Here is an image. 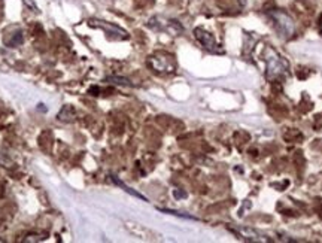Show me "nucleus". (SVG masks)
<instances>
[{
  "instance_id": "nucleus-8",
  "label": "nucleus",
  "mask_w": 322,
  "mask_h": 243,
  "mask_svg": "<svg viewBox=\"0 0 322 243\" xmlns=\"http://www.w3.org/2000/svg\"><path fill=\"white\" fill-rule=\"evenodd\" d=\"M112 181H113V182H115L116 185H119L121 188L126 189L127 192H130V194H133L134 197H139V198H142V200H145V201H146V198H145V197H143L142 194H139V192H136V191H133V189H132V188H129V187H126V185H124V184H123V182H121L119 179H116L115 176H112Z\"/></svg>"
},
{
  "instance_id": "nucleus-5",
  "label": "nucleus",
  "mask_w": 322,
  "mask_h": 243,
  "mask_svg": "<svg viewBox=\"0 0 322 243\" xmlns=\"http://www.w3.org/2000/svg\"><path fill=\"white\" fill-rule=\"evenodd\" d=\"M90 24H91V26H94V27H99V28H102V30H105L107 34H112L115 39H127V37H129V34H127L123 28H119L118 26H115V24L106 23V21L91 20V21H90Z\"/></svg>"
},
{
  "instance_id": "nucleus-6",
  "label": "nucleus",
  "mask_w": 322,
  "mask_h": 243,
  "mask_svg": "<svg viewBox=\"0 0 322 243\" xmlns=\"http://www.w3.org/2000/svg\"><path fill=\"white\" fill-rule=\"evenodd\" d=\"M240 233L245 236V237H248L249 240H257V242H267L268 239H266V236H263V234H260L257 230H251V228H242Z\"/></svg>"
},
{
  "instance_id": "nucleus-2",
  "label": "nucleus",
  "mask_w": 322,
  "mask_h": 243,
  "mask_svg": "<svg viewBox=\"0 0 322 243\" xmlns=\"http://www.w3.org/2000/svg\"><path fill=\"white\" fill-rule=\"evenodd\" d=\"M267 18L271 21V24L274 26L276 31L279 33L280 37L284 39H291L295 34V23L293 17L290 14H287L285 11L280 9H273L268 11Z\"/></svg>"
},
{
  "instance_id": "nucleus-1",
  "label": "nucleus",
  "mask_w": 322,
  "mask_h": 243,
  "mask_svg": "<svg viewBox=\"0 0 322 243\" xmlns=\"http://www.w3.org/2000/svg\"><path fill=\"white\" fill-rule=\"evenodd\" d=\"M264 60H266V76L270 81H280L287 78L290 64L288 61L277 54L271 47H267L264 51Z\"/></svg>"
},
{
  "instance_id": "nucleus-10",
  "label": "nucleus",
  "mask_w": 322,
  "mask_h": 243,
  "mask_svg": "<svg viewBox=\"0 0 322 243\" xmlns=\"http://www.w3.org/2000/svg\"><path fill=\"white\" fill-rule=\"evenodd\" d=\"M24 2H26L27 5H28V6H30V8H31V9H33V8H34V3H31V2H30V0H24Z\"/></svg>"
},
{
  "instance_id": "nucleus-11",
  "label": "nucleus",
  "mask_w": 322,
  "mask_h": 243,
  "mask_svg": "<svg viewBox=\"0 0 322 243\" xmlns=\"http://www.w3.org/2000/svg\"><path fill=\"white\" fill-rule=\"evenodd\" d=\"M319 27H321V31H322V18H321V21H319Z\"/></svg>"
},
{
  "instance_id": "nucleus-9",
  "label": "nucleus",
  "mask_w": 322,
  "mask_h": 243,
  "mask_svg": "<svg viewBox=\"0 0 322 243\" xmlns=\"http://www.w3.org/2000/svg\"><path fill=\"white\" fill-rule=\"evenodd\" d=\"M161 212H166V214H172V215L176 216H184V218H189V219H195L194 216L187 215V214H182V212H176V211H169V209H160Z\"/></svg>"
},
{
  "instance_id": "nucleus-3",
  "label": "nucleus",
  "mask_w": 322,
  "mask_h": 243,
  "mask_svg": "<svg viewBox=\"0 0 322 243\" xmlns=\"http://www.w3.org/2000/svg\"><path fill=\"white\" fill-rule=\"evenodd\" d=\"M148 64L158 73H173L176 70V60L172 54L157 53L148 58Z\"/></svg>"
},
{
  "instance_id": "nucleus-4",
  "label": "nucleus",
  "mask_w": 322,
  "mask_h": 243,
  "mask_svg": "<svg viewBox=\"0 0 322 243\" xmlns=\"http://www.w3.org/2000/svg\"><path fill=\"white\" fill-rule=\"evenodd\" d=\"M194 34H195V39L211 53H222L219 44L216 42V39L214 37L212 33H209L208 30L202 27H197L194 30Z\"/></svg>"
},
{
  "instance_id": "nucleus-7",
  "label": "nucleus",
  "mask_w": 322,
  "mask_h": 243,
  "mask_svg": "<svg viewBox=\"0 0 322 243\" xmlns=\"http://www.w3.org/2000/svg\"><path fill=\"white\" fill-rule=\"evenodd\" d=\"M106 82L115 84V85H124V87H132L133 84L127 78H121V76H107Z\"/></svg>"
}]
</instances>
